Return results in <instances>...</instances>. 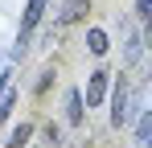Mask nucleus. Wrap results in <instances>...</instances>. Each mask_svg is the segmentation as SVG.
Returning a JSON list of instances; mask_svg holds the SVG:
<instances>
[{
    "label": "nucleus",
    "instance_id": "obj_1",
    "mask_svg": "<svg viewBox=\"0 0 152 148\" xmlns=\"http://www.w3.org/2000/svg\"><path fill=\"white\" fill-rule=\"evenodd\" d=\"M107 78H111V74H91V86H86V107H99L103 103V95H107Z\"/></svg>",
    "mask_w": 152,
    "mask_h": 148
},
{
    "label": "nucleus",
    "instance_id": "obj_2",
    "mask_svg": "<svg viewBox=\"0 0 152 148\" xmlns=\"http://www.w3.org/2000/svg\"><path fill=\"white\" fill-rule=\"evenodd\" d=\"M115 111H111V123L115 127H124L127 123V95H124V82H119V91H115V103H111Z\"/></svg>",
    "mask_w": 152,
    "mask_h": 148
},
{
    "label": "nucleus",
    "instance_id": "obj_3",
    "mask_svg": "<svg viewBox=\"0 0 152 148\" xmlns=\"http://www.w3.org/2000/svg\"><path fill=\"white\" fill-rule=\"evenodd\" d=\"M41 12H45V0H29V12H25V29H21V37H25L37 21H41Z\"/></svg>",
    "mask_w": 152,
    "mask_h": 148
},
{
    "label": "nucleus",
    "instance_id": "obj_4",
    "mask_svg": "<svg viewBox=\"0 0 152 148\" xmlns=\"http://www.w3.org/2000/svg\"><path fill=\"white\" fill-rule=\"evenodd\" d=\"M86 45H91V53H107V33L103 29H91L86 33Z\"/></svg>",
    "mask_w": 152,
    "mask_h": 148
},
{
    "label": "nucleus",
    "instance_id": "obj_5",
    "mask_svg": "<svg viewBox=\"0 0 152 148\" xmlns=\"http://www.w3.org/2000/svg\"><path fill=\"white\" fill-rule=\"evenodd\" d=\"M82 12H86V0H70V4H66V12H62V21H78Z\"/></svg>",
    "mask_w": 152,
    "mask_h": 148
},
{
    "label": "nucleus",
    "instance_id": "obj_6",
    "mask_svg": "<svg viewBox=\"0 0 152 148\" xmlns=\"http://www.w3.org/2000/svg\"><path fill=\"white\" fill-rule=\"evenodd\" d=\"M70 123H82V95L70 91Z\"/></svg>",
    "mask_w": 152,
    "mask_h": 148
},
{
    "label": "nucleus",
    "instance_id": "obj_7",
    "mask_svg": "<svg viewBox=\"0 0 152 148\" xmlns=\"http://www.w3.org/2000/svg\"><path fill=\"white\" fill-rule=\"evenodd\" d=\"M29 136H33V127H29V123H21V127L12 132V144H8V148H21V144L29 140Z\"/></svg>",
    "mask_w": 152,
    "mask_h": 148
},
{
    "label": "nucleus",
    "instance_id": "obj_8",
    "mask_svg": "<svg viewBox=\"0 0 152 148\" xmlns=\"http://www.w3.org/2000/svg\"><path fill=\"white\" fill-rule=\"evenodd\" d=\"M140 17H152V0H140V8H136Z\"/></svg>",
    "mask_w": 152,
    "mask_h": 148
}]
</instances>
